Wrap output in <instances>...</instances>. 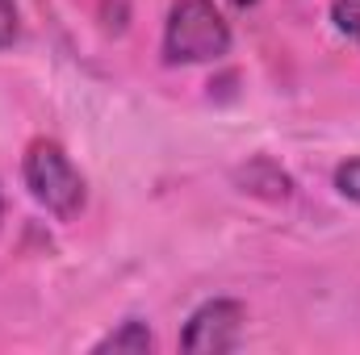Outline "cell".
Listing matches in <instances>:
<instances>
[{"label": "cell", "mask_w": 360, "mask_h": 355, "mask_svg": "<svg viewBox=\"0 0 360 355\" xmlns=\"http://www.w3.org/2000/svg\"><path fill=\"white\" fill-rule=\"evenodd\" d=\"M231 51V25L214 8V0H176L164 29L168 63H214Z\"/></svg>", "instance_id": "1"}, {"label": "cell", "mask_w": 360, "mask_h": 355, "mask_svg": "<svg viewBox=\"0 0 360 355\" xmlns=\"http://www.w3.org/2000/svg\"><path fill=\"white\" fill-rule=\"evenodd\" d=\"M25 184L34 192L38 205H46L55 217H76L84 209V176L76 172V163L68 159V151L59 142H46L38 138L30 151H25Z\"/></svg>", "instance_id": "2"}, {"label": "cell", "mask_w": 360, "mask_h": 355, "mask_svg": "<svg viewBox=\"0 0 360 355\" xmlns=\"http://www.w3.org/2000/svg\"><path fill=\"white\" fill-rule=\"evenodd\" d=\"M243 322H248V309H243L239 301H226V297L205 301V305L188 318V326H184V335H180V347L193 351V355H226V351L239 347Z\"/></svg>", "instance_id": "3"}, {"label": "cell", "mask_w": 360, "mask_h": 355, "mask_svg": "<svg viewBox=\"0 0 360 355\" xmlns=\"http://www.w3.org/2000/svg\"><path fill=\"white\" fill-rule=\"evenodd\" d=\"M155 347V339H151V330H147V322H139V318H130V322H122L113 335H105L92 351H126V355H143V351H151Z\"/></svg>", "instance_id": "4"}, {"label": "cell", "mask_w": 360, "mask_h": 355, "mask_svg": "<svg viewBox=\"0 0 360 355\" xmlns=\"http://www.w3.org/2000/svg\"><path fill=\"white\" fill-rule=\"evenodd\" d=\"M331 21L340 25V34L360 42V0H335L331 4Z\"/></svg>", "instance_id": "5"}, {"label": "cell", "mask_w": 360, "mask_h": 355, "mask_svg": "<svg viewBox=\"0 0 360 355\" xmlns=\"http://www.w3.org/2000/svg\"><path fill=\"white\" fill-rule=\"evenodd\" d=\"M335 188H340L348 201H356V205H360V159L340 163V172H335Z\"/></svg>", "instance_id": "6"}, {"label": "cell", "mask_w": 360, "mask_h": 355, "mask_svg": "<svg viewBox=\"0 0 360 355\" xmlns=\"http://www.w3.org/2000/svg\"><path fill=\"white\" fill-rule=\"evenodd\" d=\"M13 38H17V4L0 0V51L13 46Z\"/></svg>", "instance_id": "7"}, {"label": "cell", "mask_w": 360, "mask_h": 355, "mask_svg": "<svg viewBox=\"0 0 360 355\" xmlns=\"http://www.w3.org/2000/svg\"><path fill=\"white\" fill-rule=\"evenodd\" d=\"M231 4H239V8H248V4H256V0H231Z\"/></svg>", "instance_id": "8"}, {"label": "cell", "mask_w": 360, "mask_h": 355, "mask_svg": "<svg viewBox=\"0 0 360 355\" xmlns=\"http://www.w3.org/2000/svg\"><path fill=\"white\" fill-rule=\"evenodd\" d=\"M0 213H4V201H0Z\"/></svg>", "instance_id": "9"}]
</instances>
